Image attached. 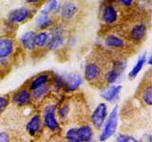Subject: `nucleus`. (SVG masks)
I'll return each mask as SVG.
<instances>
[{
  "label": "nucleus",
  "mask_w": 152,
  "mask_h": 142,
  "mask_svg": "<svg viewBox=\"0 0 152 142\" xmlns=\"http://www.w3.org/2000/svg\"><path fill=\"white\" fill-rule=\"evenodd\" d=\"M116 141H118V142H136L137 139H135L133 136L127 135H120L117 136Z\"/></svg>",
  "instance_id": "nucleus-27"
},
{
  "label": "nucleus",
  "mask_w": 152,
  "mask_h": 142,
  "mask_svg": "<svg viewBox=\"0 0 152 142\" xmlns=\"http://www.w3.org/2000/svg\"><path fill=\"white\" fill-rule=\"evenodd\" d=\"M55 111H56V107L55 105H49L45 108L44 111V125L50 129V131H56L59 127V123L56 120V116H55Z\"/></svg>",
  "instance_id": "nucleus-3"
},
{
  "label": "nucleus",
  "mask_w": 152,
  "mask_h": 142,
  "mask_svg": "<svg viewBox=\"0 0 152 142\" xmlns=\"http://www.w3.org/2000/svg\"><path fill=\"white\" fill-rule=\"evenodd\" d=\"M54 87L59 90L61 89L62 87L64 86V83H65V79L63 77H60V76H56L54 78Z\"/></svg>",
  "instance_id": "nucleus-28"
},
{
  "label": "nucleus",
  "mask_w": 152,
  "mask_h": 142,
  "mask_svg": "<svg viewBox=\"0 0 152 142\" xmlns=\"http://www.w3.org/2000/svg\"><path fill=\"white\" fill-rule=\"evenodd\" d=\"M77 133L80 142H88L91 141L93 138V131L91 127L88 125L81 126L77 129Z\"/></svg>",
  "instance_id": "nucleus-16"
},
{
  "label": "nucleus",
  "mask_w": 152,
  "mask_h": 142,
  "mask_svg": "<svg viewBox=\"0 0 152 142\" xmlns=\"http://www.w3.org/2000/svg\"><path fill=\"white\" fill-rule=\"evenodd\" d=\"M78 12L77 5L73 2H65L60 9V14L62 18L66 19V20H70L72 19L75 14Z\"/></svg>",
  "instance_id": "nucleus-9"
},
{
  "label": "nucleus",
  "mask_w": 152,
  "mask_h": 142,
  "mask_svg": "<svg viewBox=\"0 0 152 142\" xmlns=\"http://www.w3.org/2000/svg\"><path fill=\"white\" fill-rule=\"evenodd\" d=\"M107 116V106L106 103H99L94 109V111L91 115V122L92 125L96 128L100 129L104 123Z\"/></svg>",
  "instance_id": "nucleus-2"
},
{
  "label": "nucleus",
  "mask_w": 152,
  "mask_h": 142,
  "mask_svg": "<svg viewBox=\"0 0 152 142\" xmlns=\"http://www.w3.org/2000/svg\"><path fill=\"white\" fill-rule=\"evenodd\" d=\"M58 8H59V3L57 0H49V1L46 3L42 12L47 14H50L52 12H56Z\"/></svg>",
  "instance_id": "nucleus-23"
},
{
  "label": "nucleus",
  "mask_w": 152,
  "mask_h": 142,
  "mask_svg": "<svg viewBox=\"0 0 152 142\" xmlns=\"http://www.w3.org/2000/svg\"><path fill=\"white\" fill-rule=\"evenodd\" d=\"M26 130L28 133V135H37L41 130V118H40V116H38V115L33 116L30 120V121L27 123Z\"/></svg>",
  "instance_id": "nucleus-13"
},
{
  "label": "nucleus",
  "mask_w": 152,
  "mask_h": 142,
  "mask_svg": "<svg viewBox=\"0 0 152 142\" xmlns=\"http://www.w3.org/2000/svg\"><path fill=\"white\" fill-rule=\"evenodd\" d=\"M82 83H83V79L81 77V75L77 73H71L66 77L64 87L66 89V91L73 92L76 89L79 88Z\"/></svg>",
  "instance_id": "nucleus-6"
},
{
  "label": "nucleus",
  "mask_w": 152,
  "mask_h": 142,
  "mask_svg": "<svg viewBox=\"0 0 152 142\" xmlns=\"http://www.w3.org/2000/svg\"><path fill=\"white\" fill-rule=\"evenodd\" d=\"M118 1L120 3H122L123 5H125V6H126V7L131 6L132 3H133V0H118Z\"/></svg>",
  "instance_id": "nucleus-32"
},
{
  "label": "nucleus",
  "mask_w": 152,
  "mask_h": 142,
  "mask_svg": "<svg viewBox=\"0 0 152 142\" xmlns=\"http://www.w3.org/2000/svg\"><path fill=\"white\" fill-rule=\"evenodd\" d=\"M31 93L27 89H22L14 94L12 101L18 105H27L31 102Z\"/></svg>",
  "instance_id": "nucleus-15"
},
{
  "label": "nucleus",
  "mask_w": 152,
  "mask_h": 142,
  "mask_svg": "<svg viewBox=\"0 0 152 142\" xmlns=\"http://www.w3.org/2000/svg\"><path fill=\"white\" fill-rule=\"evenodd\" d=\"M68 114H69V104L66 103L59 109V116L61 118H65L68 116Z\"/></svg>",
  "instance_id": "nucleus-29"
},
{
  "label": "nucleus",
  "mask_w": 152,
  "mask_h": 142,
  "mask_svg": "<svg viewBox=\"0 0 152 142\" xmlns=\"http://www.w3.org/2000/svg\"><path fill=\"white\" fill-rule=\"evenodd\" d=\"M8 105H9V99L6 97L0 96V114L7 108Z\"/></svg>",
  "instance_id": "nucleus-30"
},
{
  "label": "nucleus",
  "mask_w": 152,
  "mask_h": 142,
  "mask_svg": "<svg viewBox=\"0 0 152 142\" xmlns=\"http://www.w3.org/2000/svg\"><path fill=\"white\" fill-rule=\"evenodd\" d=\"M142 99L146 105L151 106L152 105V86L148 84L145 89L144 94H142Z\"/></svg>",
  "instance_id": "nucleus-25"
},
{
  "label": "nucleus",
  "mask_w": 152,
  "mask_h": 142,
  "mask_svg": "<svg viewBox=\"0 0 152 142\" xmlns=\"http://www.w3.org/2000/svg\"><path fill=\"white\" fill-rule=\"evenodd\" d=\"M146 27L144 24H137L131 28L129 32L130 39L135 43H140L144 40V38L146 35Z\"/></svg>",
  "instance_id": "nucleus-10"
},
{
  "label": "nucleus",
  "mask_w": 152,
  "mask_h": 142,
  "mask_svg": "<svg viewBox=\"0 0 152 142\" xmlns=\"http://www.w3.org/2000/svg\"><path fill=\"white\" fill-rule=\"evenodd\" d=\"M118 125V106H115L110 112L107 120L106 125L104 127L102 134L100 135L99 139L101 141H106L109 137H111L116 132Z\"/></svg>",
  "instance_id": "nucleus-1"
},
{
  "label": "nucleus",
  "mask_w": 152,
  "mask_h": 142,
  "mask_svg": "<svg viewBox=\"0 0 152 142\" xmlns=\"http://www.w3.org/2000/svg\"><path fill=\"white\" fill-rule=\"evenodd\" d=\"M50 40L49 33L46 31L39 32L38 34L34 35V46L37 47H44L48 45Z\"/></svg>",
  "instance_id": "nucleus-21"
},
{
  "label": "nucleus",
  "mask_w": 152,
  "mask_h": 142,
  "mask_svg": "<svg viewBox=\"0 0 152 142\" xmlns=\"http://www.w3.org/2000/svg\"><path fill=\"white\" fill-rule=\"evenodd\" d=\"M66 138L70 142H80L77 129H76V128H71V129H69L66 133Z\"/></svg>",
  "instance_id": "nucleus-26"
},
{
  "label": "nucleus",
  "mask_w": 152,
  "mask_h": 142,
  "mask_svg": "<svg viewBox=\"0 0 152 142\" xmlns=\"http://www.w3.org/2000/svg\"><path fill=\"white\" fill-rule=\"evenodd\" d=\"M125 68L126 64L124 62H114L112 68L106 74V80L108 83H115Z\"/></svg>",
  "instance_id": "nucleus-5"
},
{
  "label": "nucleus",
  "mask_w": 152,
  "mask_h": 142,
  "mask_svg": "<svg viewBox=\"0 0 152 142\" xmlns=\"http://www.w3.org/2000/svg\"><path fill=\"white\" fill-rule=\"evenodd\" d=\"M14 49L13 41L11 38H0V59H7L11 56Z\"/></svg>",
  "instance_id": "nucleus-8"
},
{
  "label": "nucleus",
  "mask_w": 152,
  "mask_h": 142,
  "mask_svg": "<svg viewBox=\"0 0 152 142\" xmlns=\"http://www.w3.org/2000/svg\"><path fill=\"white\" fill-rule=\"evenodd\" d=\"M32 15V11L28 8H18L9 13L8 19L11 23H22L25 22Z\"/></svg>",
  "instance_id": "nucleus-4"
},
{
  "label": "nucleus",
  "mask_w": 152,
  "mask_h": 142,
  "mask_svg": "<svg viewBox=\"0 0 152 142\" xmlns=\"http://www.w3.org/2000/svg\"><path fill=\"white\" fill-rule=\"evenodd\" d=\"M49 82V76L48 75H39L38 77H36L34 80H32L30 87H31V90H33L37 87L41 86V85L47 83Z\"/></svg>",
  "instance_id": "nucleus-24"
},
{
  "label": "nucleus",
  "mask_w": 152,
  "mask_h": 142,
  "mask_svg": "<svg viewBox=\"0 0 152 142\" xmlns=\"http://www.w3.org/2000/svg\"><path fill=\"white\" fill-rule=\"evenodd\" d=\"M34 32L33 31H27L24 33L23 36L21 37V44L23 47L27 50H33L35 47L34 46Z\"/></svg>",
  "instance_id": "nucleus-17"
},
{
  "label": "nucleus",
  "mask_w": 152,
  "mask_h": 142,
  "mask_svg": "<svg viewBox=\"0 0 152 142\" xmlns=\"http://www.w3.org/2000/svg\"><path fill=\"white\" fill-rule=\"evenodd\" d=\"M35 23H36L37 27H39L40 28H49L52 25V20L50 18L49 14L41 12L39 15L36 17Z\"/></svg>",
  "instance_id": "nucleus-20"
},
{
  "label": "nucleus",
  "mask_w": 152,
  "mask_h": 142,
  "mask_svg": "<svg viewBox=\"0 0 152 142\" xmlns=\"http://www.w3.org/2000/svg\"><path fill=\"white\" fill-rule=\"evenodd\" d=\"M145 61H146V56L145 54H144L142 56H141L139 60L137 61V63L135 64V65L133 66V68L130 70V72L128 73V77H129V79L133 80V79H135L138 74H139L141 72V70L142 69V67H144V64L145 63Z\"/></svg>",
  "instance_id": "nucleus-19"
},
{
  "label": "nucleus",
  "mask_w": 152,
  "mask_h": 142,
  "mask_svg": "<svg viewBox=\"0 0 152 142\" xmlns=\"http://www.w3.org/2000/svg\"><path fill=\"white\" fill-rule=\"evenodd\" d=\"M49 92H50V86L47 83H45L39 87L33 89L31 96L34 101H39V99H41L42 98H44Z\"/></svg>",
  "instance_id": "nucleus-22"
},
{
  "label": "nucleus",
  "mask_w": 152,
  "mask_h": 142,
  "mask_svg": "<svg viewBox=\"0 0 152 142\" xmlns=\"http://www.w3.org/2000/svg\"><path fill=\"white\" fill-rule=\"evenodd\" d=\"M25 1H26L27 3L33 4V3H36V2H38V1H39V0H25Z\"/></svg>",
  "instance_id": "nucleus-33"
},
{
  "label": "nucleus",
  "mask_w": 152,
  "mask_h": 142,
  "mask_svg": "<svg viewBox=\"0 0 152 142\" xmlns=\"http://www.w3.org/2000/svg\"><path fill=\"white\" fill-rule=\"evenodd\" d=\"M121 91H122L121 85H111L107 90H106V91L101 94V97L104 99H106L107 101L111 102L118 99Z\"/></svg>",
  "instance_id": "nucleus-14"
},
{
  "label": "nucleus",
  "mask_w": 152,
  "mask_h": 142,
  "mask_svg": "<svg viewBox=\"0 0 152 142\" xmlns=\"http://www.w3.org/2000/svg\"><path fill=\"white\" fill-rule=\"evenodd\" d=\"M104 44L107 46L109 47H114V49H122L125 46V42L122 39V38L118 37L116 35H107L106 40H104Z\"/></svg>",
  "instance_id": "nucleus-18"
},
{
  "label": "nucleus",
  "mask_w": 152,
  "mask_h": 142,
  "mask_svg": "<svg viewBox=\"0 0 152 142\" xmlns=\"http://www.w3.org/2000/svg\"><path fill=\"white\" fill-rule=\"evenodd\" d=\"M101 75V68L94 63H88L85 66V79L88 82L97 80Z\"/></svg>",
  "instance_id": "nucleus-11"
},
{
  "label": "nucleus",
  "mask_w": 152,
  "mask_h": 142,
  "mask_svg": "<svg viewBox=\"0 0 152 142\" xmlns=\"http://www.w3.org/2000/svg\"><path fill=\"white\" fill-rule=\"evenodd\" d=\"M10 140V137L9 135L7 133H0V142H8Z\"/></svg>",
  "instance_id": "nucleus-31"
},
{
  "label": "nucleus",
  "mask_w": 152,
  "mask_h": 142,
  "mask_svg": "<svg viewBox=\"0 0 152 142\" xmlns=\"http://www.w3.org/2000/svg\"><path fill=\"white\" fill-rule=\"evenodd\" d=\"M102 17L104 22L107 25H111V24L115 23L118 18V13L115 7L112 6V5H107V6L104 7Z\"/></svg>",
  "instance_id": "nucleus-12"
},
{
  "label": "nucleus",
  "mask_w": 152,
  "mask_h": 142,
  "mask_svg": "<svg viewBox=\"0 0 152 142\" xmlns=\"http://www.w3.org/2000/svg\"><path fill=\"white\" fill-rule=\"evenodd\" d=\"M64 43V35L62 33L61 30L58 28H54L50 36V40L48 43V46L50 50H55L63 45Z\"/></svg>",
  "instance_id": "nucleus-7"
}]
</instances>
